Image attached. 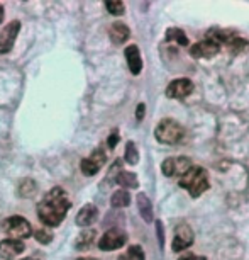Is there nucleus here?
<instances>
[{
  "label": "nucleus",
  "mask_w": 249,
  "mask_h": 260,
  "mask_svg": "<svg viewBox=\"0 0 249 260\" xmlns=\"http://www.w3.org/2000/svg\"><path fill=\"white\" fill-rule=\"evenodd\" d=\"M70 208H71V201L65 192V189L55 187L37 204V216L46 226L55 228L58 224H61Z\"/></svg>",
  "instance_id": "f257e3e1"
},
{
  "label": "nucleus",
  "mask_w": 249,
  "mask_h": 260,
  "mask_svg": "<svg viewBox=\"0 0 249 260\" xmlns=\"http://www.w3.org/2000/svg\"><path fill=\"white\" fill-rule=\"evenodd\" d=\"M110 204L114 206V208H128V206L131 204V194L126 189L115 190V192L112 194Z\"/></svg>",
  "instance_id": "6ab92c4d"
},
{
  "label": "nucleus",
  "mask_w": 249,
  "mask_h": 260,
  "mask_svg": "<svg viewBox=\"0 0 249 260\" xmlns=\"http://www.w3.org/2000/svg\"><path fill=\"white\" fill-rule=\"evenodd\" d=\"M2 230L14 240L29 238L32 235L31 224H29L27 219H24L22 216H11V218H7L6 221L2 223Z\"/></svg>",
  "instance_id": "20e7f679"
},
{
  "label": "nucleus",
  "mask_w": 249,
  "mask_h": 260,
  "mask_svg": "<svg viewBox=\"0 0 249 260\" xmlns=\"http://www.w3.org/2000/svg\"><path fill=\"white\" fill-rule=\"evenodd\" d=\"M126 242H128V235L119 228H112L109 232H105L104 237L100 238L99 248L104 250V252H112V250L124 247Z\"/></svg>",
  "instance_id": "0eeeda50"
},
{
  "label": "nucleus",
  "mask_w": 249,
  "mask_h": 260,
  "mask_svg": "<svg viewBox=\"0 0 249 260\" xmlns=\"http://www.w3.org/2000/svg\"><path fill=\"white\" fill-rule=\"evenodd\" d=\"M24 243L21 240H4L0 242V258L2 260H12L14 257H17L19 253L24 252Z\"/></svg>",
  "instance_id": "f8f14e48"
},
{
  "label": "nucleus",
  "mask_w": 249,
  "mask_h": 260,
  "mask_svg": "<svg viewBox=\"0 0 249 260\" xmlns=\"http://www.w3.org/2000/svg\"><path fill=\"white\" fill-rule=\"evenodd\" d=\"M119 260H144V252L139 245H133L126 253H122Z\"/></svg>",
  "instance_id": "4be33fe9"
},
{
  "label": "nucleus",
  "mask_w": 249,
  "mask_h": 260,
  "mask_svg": "<svg viewBox=\"0 0 249 260\" xmlns=\"http://www.w3.org/2000/svg\"><path fill=\"white\" fill-rule=\"evenodd\" d=\"M80 260H97V258H80Z\"/></svg>",
  "instance_id": "473e14b6"
},
{
  "label": "nucleus",
  "mask_w": 249,
  "mask_h": 260,
  "mask_svg": "<svg viewBox=\"0 0 249 260\" xmlns=\"http://www.w3.org/2000/svg\"><path fill=\"white\" fill-rule=\"evenodd\" d=\"M144 111H146V106H144V104H139V106H138V109H136V117H138V121H143Z\"/></svg>",
  "instance_id": "c85d7f7f"
},
{
  "label": "nucleus",
  "mask_w": 249,
  "mask_h": 260,
  "mask_svg": "<svg viewBox=\"0 0 249 260\" xmlns=\"http://www.w3.org/2000/svg\"><path fill=\"white\" fill-rule=\"evenodd\" d=\"M107 161V155L102 146H99V148H95L94 151H92L90 156H87V158L81 160L80 164V169L85 175H95L97 172H99L102 167L105 165Z\"/></svg>",
  "instance_id": "423d86ee"
},
{
  "label": "nucleus",
  "mask_w": 249,
  "mask_h": 260,
  "mask_svg": "<svg viewBox=\"0 0 249 260\" xmlns=\"http://www.w3.org/2000/svg\"><path fill=\"white\" fill-rule=\"evenodd\" d=\"M109 36L114 45H124L131 36V31L124 22H114L109 29Z\"/></svg>",
  "instance_id": "2eb2a0df"
},
{
  "label": "nucleus",
  "mask_w": 249,
  "mask_h": 260,
  "mask_svg": "<svg viewBox=\"0 0 249 260\" xmlns=\"http://www.w3.org/2000/svg\"><path fill=\"white\" fill-rule=\"evenodd\" d=\"M4 21V7H2V4H0V22Z\"/></svg>",
  "instance_id": "7c9ffc66"
},
{
  "label": "nucleus",
  "mask_w": 249,
  "mask_h": 260,
  "mask_svg": "<svg viewBox=\"0 0 249 260\" xmlns=\"http://www.w3.org/2000/svg\"><path fill=\"white\" fill-rule=\"evenodd\" d=\"M124 158L129 165H136L139 161V151H138V148H136V145L133 143V141H128V145H126Z\"/></svg>",
  "instance_id": "5701e85b"
},
{
  "label": "nucleus",
  "mask_w": 249,
  "mask_h": 260,
  "mask_svg": "<svg viewBox=\"0 0 249 260\" xmlns=\"http://www.w3.org/2000/svg\"><path fill=\"white\" fill-rule=\"evenodd\" d=\"M193 240H195V235H193V230L188 226L187 223H182L175 228V237H173V252H183L187 250L188 247L193 245Z\"/></svg>",
  "instance_id": "6e6552de"
},
{
  "label": "nucleus",
  "mask_w": 249,
  "mask_h": 260,
  "mask_svg": "<svg viewBox=\"0 0 249 260\" xmlns=\"http://www.w3.org/2000/svg\"><path fill=\"white\" fill-rule=\"evenodd\" d=\"M22 260H39V258H36V257H27V258H22Z\"/></svg>",
  "instance_id": "2f4dec72"
},
{
  "label": "nucleus",
  "mask_w": 249,
  "mask_h": 260,
  "mask_svg": "<svg viewBox=\"0 0 249 260\" xmlns=\"http://www.w3.org/2000/svg\"><path fill=\"white\" fill-rule=\"evenodd\" d=\"M34 237H36V240L39 243H51V240H53V233L51 232H48V230H43V228H39L36 230V233H34Z\"/></svg>",
  "instance_id": "a878e982"
},
{
  "label": "nucleus",
  "mask_w": 249,
  "mask_h": 260,
  "mask_svg": "<svg viewBox=\"0 0 249 260\" xmlns=\"http://www.w3.org/2000/svg\"><path fill=\"white\" fill-rule=\"evenodd\" d=\"M105 7L112 16H122L126 12L124 2H119V0H115V2H105Z\"/></svg>",
  "instance_id": "b1692460"
},
{
  "label": "nucleus",
  "mask_w": 249,
  "mask_h": 260,
  "mask_svg": "<svg viewBox=\"0 0 249 260\" xmlns=\"http://www.w3.org/2000/svg\"><path fill=\"white\" fill-rule=\"evenodd\" d=\"M126 60H128L129 70L133 75H139L143 70V58H141V51L136 45H131L126 48Z\"/></svg>",
  "instance_id": "4468645a"
},
{
  "label": "nucleus",
  "mask_w": 249,
  "mask_h": 260,
  "mask_svg": "<svg viewBox=\"0 0 249 260\" xmlns=\"http://www.w3.org/2000/svg\"><path fill=\"white\" fill-rule=\"evenodd\" d=\"M158 235H159V242L163 243V230H161V223H158Z\"/></svg>",
  "instance_id": "c756f323"
},
{
  "label": "nucleus",
  "mask_w": 249,
  "mask_h": 260,
  "mask_svg": "<svg viewBox=\"0 0 249 260\" xmlns=\"http://www.w3.org/2000/svg\"><path fill=\"white\" fill-rule=\"evenodd\" d=\"M154 136H156V140L163 145H178V143H182L185 138V129H183V126L175 119H163L156 126Z\"/></svg>",
  "instance_id": "7ed1b4c3"
},
{
  "label": "nucleus",
  "mask_w": 249,
  "mask_h": 260,
  "mask_svg": "<svg viewBox=\"0 0 249 260\" xmlns=\"http://www.w3.org/2000/svg\"><path fill=\"white\" fill-rule=\"evenodd\" d=\"M115 182L124 189H138L139 187V180L133 172H119L115 177Z\"/></svg>",
  "instance_id": "f3484780"
},
{
  "label": "nucleus",
  "mask_w": 249,
  "mask_h": 260,
  "mask_svg": "<svg viewBox=\"0 0 249 260\" xmlns=\"http://www.w3.org/2000/svg\"><path fill=\"white\" fill-rule=\"evenodd\" d=\"M193 90V83L188 78H177L166 87V97L170 99H185L192 94Z\"/></svg>",
  "instance_id": "9b49d317"
},
{
  "label": "nucleus",
  "mask_w": 249,
  "mask_h": 260,
  "mask_svg": "<svg viewBox=\"0 0 249 260\" xmlns=\"http://www.w3.org/2000/svg\"><path fill=\"white\" fill-rule=\"evenodd\" d=\"M219 51H221V43H217L216 39H212V38H207L200 43H195V45L190 48V55L193 58H202V60H205V58H207V60L209 58H214Z\"/></svg>",
  "instance_id": "1a4fd4ad"
},
{
  "label": "nucleus",
  "mask_w": 249,
  "mask_h": 260,
  "mask_svg": "<svg viewBox=\"0 0 249 260\" xmlns=\"http://www.w3.org/2000/svg\"><path fill=\"white\" fill-rule=\"evenodd\" d=\"M97 232L95 230H83L76 238V248L78 250H89L92 247V243L95 242Z\"/></svg>",
  "instance_id": "a211bd4d"
},
{
  "label": "nucleus",
  "mask_w": 249,
  "mask_h": 260,
  "mask_svg": "<svg viewBox=\"0 0 249 260\" xmlns=\"http://www.w3.org/2000/svg\"><path fill=\"white\" fill-rule=\"evenodd\" d=\"M97 219H99V209H97V206H94V204L83 206L76 214V224L81 228L92 226Z\"/></svg>",
  "instance_id": "ddd939ff"
},
{
  "label": "nucleus",
  "mask_w": 249,
  "mask_h": 260,
  "mask_svg": "<svg viewBox=\"0 0 249 260\" xmlns=\"http://www.w3.org/2000/svg\"><path fill=\"white\" fill-rule=\"evenodd\" d=\"M178 260H207L202 255H193V253H187V255H182Z\"/></svg>",
  "instance_id": "cd10ccee"
},
{
  "label": "nucleus",
  "mask_w": 249,
  "mask_h": 260,
  "mask_svg": "<svg viewBox=\"0 0 249 260\" xmlns=\"http://www.w3.org/2000/svg\"><path fill=\"white\" fill-rule=\"evenodd\" d=\"M246 46H247V43L244 41L242 38H234V39H231V41L227 43V48L232 53H241Z\"/></svg>",
  "instance_id": "393cba45"
},
{
  "label": "nucleus",
  "mask_w": 249,
  "mask_h": 260,
  "mask_svg": "<svg viewBox=\"0 0 249 260\" xmlns=\"http://www.w3.org/2000/svg\"><path fill=\"white\" fill-rule=\"evenodd\" d=\"M178 184H180V187L187 190L192 198H198V196H202L205 190L211 187L209 174L202 167H192L183 177H180Z\"/></svg>",
  "instance_id": "f03ea898"
},
{
  "label": "nucleus",
  "mask_w": 249,
  "mask_h": 260,
  "mask_svg": "<svg viewBox=\"0 0 249 260\" xmlns=\"http://www.w3.org/2000/svg\"><path fill=\"white\" fill-rule=\"evenodd\" d=\"M192 167L193 165L188 156H170L161 165V172H163L166 177H177V175H182L183 177Z\"/></svg>",
  "instance_id": "39448f33"
},
{
  "label": "nucleus",
  "mask_w": 249,
  "mask_h": 260,
  "mask_svg": "<svg viewBox=\"0 0 249 260\" xmlns=\"http://www.w3.org/2000/svg\"><path fill=\"white\" fill-rule=\"evenodd\" d=\"M138 209H139V213H141V216H143V219L146 223L153 221V204H151L148 196L143 194V192L138 196Z\"/></svg>",
  "instance_id": "dca6fc26"
},
{
  "label": "nucleus",
  "mask_w": 249,
  "mask_h": 260,
  "mask_svg": "<svg viewBox=\"0 0 249 260\" xmlns=\"http://www.w3.org/2000/svg\"><path fill=\"white\" fill-rule=\"evenodd\" d=\"M19 31H21V22L19 21L9 22L7 26L2 29V32H0V55H6V53L12 50Z\"/></svg>",
  "instance_id": "9d476101"
},
{
  "label": "nucleus",
  "mask_w": 249,
  "mask_h": 260,
  "mask_svg": "<svg viewBox=\"0 0 249 260\" xmlns=\"http://www.w3.org/2000/svg\"><path fill=\"white\" fill-rule=\"evenodd\" d=\"M119 138H120V136H119V131H117V129L112 131L110 136H109V141H107V145H109V148H115V145L119 143Z\"/></svg>",
  "instance_id": "bb28decb"
},
{
  "label": "nucleus",
  "mask_w": 249,
  "mask_h": 260,
  "mask_svg": "<svg viewBox=\"0 0 249 260\" xmlns=\"http://www.w3.org/2000/svg\"><path fill=\"white\" fill-rule=\"evenodd\" d=\"M166 41H173V43H177V45H180V46H187L188 45L187 34H185L182 29H178V27H172V29H168V31H166Z\"/></svg>",
  "instance_id": "aec40b11"
},
{
  "label": "nucleus",
  "mask_w": 249,
  "mask_h": 260,
  "mask_svg": "<svg viewBox=\"0 0 249 260\" xmlns=\"http://www.w3.org/2000/svg\"><path fill=\"white\" fill-rule=\"evenodd\" d=\"M36 189H37V185L34 180L31 179H24L21 184H19V187H17V194L21 196V198H32L34 192H36Z\"/></svg>",
  "instance_id": "412c9836"
}]
</instances>
